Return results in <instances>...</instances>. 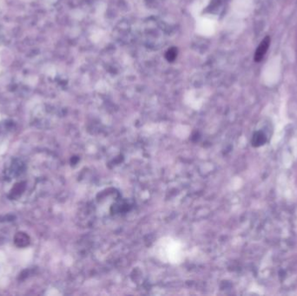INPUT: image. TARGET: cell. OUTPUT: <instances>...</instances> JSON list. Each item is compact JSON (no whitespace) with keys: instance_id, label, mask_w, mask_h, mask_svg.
Returning a JSON list of instances; mask_svg holds the SVG:
<instances>
[{"instance_id":"obj_1","label":"cell","mask_w":297,"mask_h":296,"mask_svg":"<svg viewBox=\"0 0 297 296\" xmlns=\"http://www.w3.org/2000/svg\"><path fill=\"white\" fill-rule=\"evenodd\" d=\"M156 253L157 257L164 263H181L184 258V251L181 242L171 239L163 238L157 242L156 246Z\"/></svg>"},{"instance_id":"obj_2","label":"cell","mask_w":297,"mask_h":296,"mask_svg":"<svg viewBox=\"0 0 297 296\" xmlns=\"http://www.w3.org/2000/svg\"><path fill=\"white\" fill-rule=\"evenodd\" d=\"M270 44V38L269 37H266L263 39V41L260 44L259 46L256 49L255 53V62H260L263 59V57L266 54L267 49L269 47Z\"/></svg>"},{"instance_id":"obj_3","label":"cell","mask_w":297,"mask_h":296,"mask_svg":"<svg viewBox=\"0 0 297 296\" xmlns=\"http://www.w3.org/2000/svg\"><path fill=\"white\" fill-rule=\"evenodd\" d=\"M266 141H267V136L263 132H257L253 137V144L256 147L262 146L266 143Z\"/></svg>"},{"instance_id":"obj_4","label":"cell","mask_w":297,"mask_h":296,"mask_svg":"<svg viewBox=\"0 0 297 296\" xmlns=\"http://www.w3.org/2000/svg\"><path fill=\"white\" fill-rule=\"evenodd\" d=\"M177 56H178V51L176 48H170L165 54L166 59L170 62L174 61L177 59Z\"/></svg>"}]
</instances>
